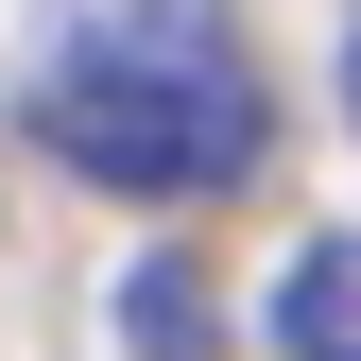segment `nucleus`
Masks as SVG:
<instances>
[{"label":"nucleus","mask_w":361,"mask_h":361,"mask_svg":"<svg viewBox=\"0 0 361 361\" xmlns=\"http://www.w3.org/2000/svg\"><path fill=\"white\" fill-rule=\"evenodd\" d=\"M52 18V86H138V69H241L224 0H35Z\"/></svg>","instance_id":"obj_2"},{"label":"nucleus","mask_w":361,"mask_h":361,"mask_svg":"<svg viewBox=\"0 0 361 361\" xmlns=\"http://www.w3.org/2000/svg\"><path fill=\"white\" fill-rule=\"evenodd\" d=\"M52 155L86 190H138V207H190V190H241L276 155V104L258 69H138V86H52Z\"/></svg>","instance_id":"obj_1"},{"label":"nucleus","mask_w":361,"mask_h":361,"mask_svg":"<svg viewBox=\"0 0 361 361\" xmlns=\"http://www.w3.org/2000/svg\"><path fill=\"white\" fill-rule=\"evenodd\" d=\"M276 344H293V361H361V224L276 276Z\"/></svg>","instance_id":"obj_3"},{"label":"nucleus","mask_w":361,"mask_h":361,"mask_svg":"<svg viewBox=\"0 0 361 361\" xmlns=\"http://www.w3.org/2000/svg\"><path fill=\"white\" fill-rule=\"evenodd\" d=\"M344 121H361V35H344Z\"/></svg>","instance_id":"obj_5"},{"label":"nucleus","mask_w":361,"mask_h":361,"mask_svg":"<svg viewBox=\"0 0 361 361\" xmlns=\"http://www.w3.org/2000/svg\"><path fill=\"white\" fill-rule=\"evenodd\" d=\"M121 327H138V361H207V344H224V310H207L190 258H138V276H121Z\"/></svg>","instance_id":"obj_4"}]
</instances>
